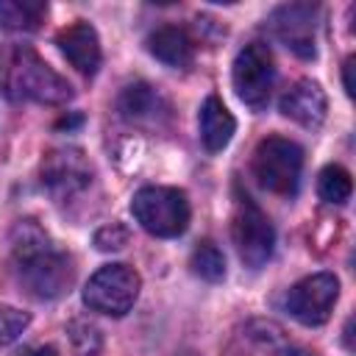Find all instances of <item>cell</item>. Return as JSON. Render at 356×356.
<instances>
[{
    "mask_svg": "<svg viewBox=\"0 0 356 356\" xmlns=\"http://www.w3.org/2000/svg\"><path fill=\"white\" fill-rule=\"evenodd\" d=\"M11 245L19 284L33 298L53 300L67 292V286L72 284V261L47 239V234H42L31 220H25L14 228Z\"/></svg>",
    "mask_w": 356,
    "mask_h": 356,
    "instance_id": "obj_1",
    "label": "cell"
},
{
    "mask_svg": "<svg viewBox=\"0 0 356 356\" xmlns=\"http://www.w3.org/2000/svg\"><path fill=\"white\" fill-rule=\"evenodd\" d=\"M8 92L19 100H33L44 106H64L72 100V86L36 53L19 50L8 67Z\"/></svg>",
    "mask_w": 356,
    "mask_h": 356,
    "instance_id": "obj_2",
    "label": "cell"
},
{
    "mask_svg": "<svg viewBox=\"0 0 356 356\" xmlns=\"http://www.w3.org/2000/svg\"><path fill=\"white\" fill-rule=\"evenodd\" d=\"M134 220L153 236L170 239L189 225V200L172 186H142L131 200Z\"/></svg>",
    "mask_w": 356,
    "mask_h": 356,
    "instance_id": "obj_3",
    "label": "cell"
},
{
    "mask_svg": "<svg viewBox=\"0 0 356 356\" xmlns=\"http://www.w3.org/2000/svg\"><path fill=\"white\" fill-rule=\"evenodd\" d=\"M303 170V147L286 136H267L256 145L253 175L273 195H295Z\"/></svg>",
    "mask_w": 356,
    "mask_h": 356,
    "instance_id": "obj_4",
    "label": "cell"
},
{
    "mask_svg": "<svg viewBox=\"0 0 356 356\" xmlns=\"http://www.w3.org/2000/svg\"><path fill=\"white\" fill-rule=\"evenodd\" d=\"M139 289H142V278L134 267L106 264L86 281L83 303L92 312H100V314H108V317H122L136 303Z\"/></svg>",
    "mask_w": 356,
    "mask_h": 356,
    "instance_id": "obj_5",
    "label": "cell"
},
{
    "mask_svg": "<svg viewBox=\"0 0 356 356\" xmlns=\"http://www.w3.org/2000/svg\"><path fill=\"white\" fill-rule=\"evenodd\" d=\"M231 81H234L236 97L248 108L261 111L267 106L273 81H275V67H273V53L267 50L264 42H250L236 53Z\"/></svg>",
    "mask_w": 356,
    "mask_h": 356,
    "instance_id": "obj_6",
    "label": "cell"
},
{
    "mask_svg": "<svg viewBox=\"0 0 356 356\" xmlns=\"http://www.w3.org/2000/svg\"><path fill=\"white\" fill-rule=\"evenodd\" d=\"M231 236H234L239 259L253 270L267 264V259L273 256V245H275L273 222L248 195L236 197V211L231 220Z\"/></svg>",
    "mask_w": 356,
    "mask_h": 356,
    "instance_id": "obj_7",
    "label": "cell"
},
{
    "mask_svg": "<svg viewBox=\"0 0 356 356\" xmlns=\"http://www.w3.org/2000/svg\"><path fill=\"white\" fill-rule=\"evenodd\" d=\"M339 298V281L334 273H314L298 281L286 295V312L303 325H323Z\"/></svg>",
    "mask_w": 356,
    "mask_h": 356,
    "instance_id": "obj_8",
    "label": "cell"
},
{
    "mask_svg": "<svg viewBox=\"0 0 356 356\" xmlns=\"http://www.w3.org/2000/svg\"><path fill=\"white\" fill-rule=\"evenodd\" d=\"M92 181V167L78 147H58L50 150L42 161V186L56 197L67 200L83 192Z\"/></svg>",
    "mask_w": 356,
    "mask_h": 356,
    "instance_id": "obj_9",
    "label": "cell"
},
{
    "mask_svg": "<svg viewBox=\"0 0 356 356\" xmlns=\"http://www.w3.org/2000/svg\"><path fill=\"white\" fill-rule=\"evenodd\" d=\"M275 36L300 58H314V8L312 6H281L270 17Z\"/></svg>",
    "mask_w": 356,
    "mask_h": 356,
    "instance_id": "obj_10",
    "label": "cell"
},
{
    "mask_svg": "<svg viewBox=\"0 0 356 356\" xmlns=\"http://www.w3.org/2000/svg\"><path fill=\"white\" fill-rule=\"evenodd\" d=\"M281 114L289 117L292 122L303 125V128H320L328 111V100L325 92L320 89V83L314 81H298L295 86H289L278 103Z\"/></svg>",
    "mask_w": 356,
    "mask_h": 356,
    "instance_id": "obj_11",
    "label": "cell"
},
{
    "mask_svg": "<svg viewBox=\"0 0 356 356\" xmlns=\"http://www.w3.org/2000/svg\"><path fill=\"white\" fill-rule=\"evenodd\" d=\"M56 44L58 50L64 53V58L83 75H95L97 67H100V39H97V31L89 25V22H72L67 25L58 36H56Z\"/></svg>",
    "mask_w": 356,
    "mask_h": 356,
    "instance_id": "obj_12",
    "label": "cell"
},
{
    "mask_svg": "<svg viewBox=\"0 0 356 356\" xmlns=\"http://www.w3.org/2000/svg\"><path fill=\"white\" fill-rule=\"evenodd\" d=\"M197 128H200V142L209 153H220L222 147H228L234 131H236V120L234 114L225 108V103L220 97H206L200 106V117H197Z\"/></svg>",
    "mask_w": 356,
    "mask_h": 356,
    "instance_id": "obj_13",
    "label": "cell"
},
{
    "mask_svg": "<svg viewBox=\"0 0 356 356\" xmlns=\"http://www.w3.org/2000/svg\"><path fill=\"white\" fill-rule=\"evenodd\" d=\"M147 50L167 67H186L195 56V44L186 36V31L164 25L147 36Z\"/></svg>",
    "mask_w": 356,
    "mask_h": 356,
    "instance_id": "obj_14",
    "label": "cell"
},
{
    "mask_svg": "<svg viewBox=\"0 0 356 356\" xmlns=\"http://www.w3.org/2000/svg\"><path fill=\"white\" fill-rule=\"evenodd\" d=\"M47 6L42 0H0V28L33 31L44 19Z\"/></svg>",
    "mask_w": 356,
    "mask_h": 356,
    "instance_id": "obj_15",
    "label": "cell"
},
{
    "mask_svg": "<svg viewBox=\"0 0 356 356\" xmlns=\"http://www.w3.org/2000/svg\"><path fill=\"white\" fill-rule=\"evenodd\" d=\"M350 192H353V181H350V172L345 167L328 164V167L320 170V175H317V195H320V200L339 206V203H345L350 197Z\"/></svg>",
    "mask_w": 356,
    "mask_h": 356,
    "instance_id": "obj_16",
    "label": "cell"
},
{
    "mask_svg": "<svg viewBox=\"0 0 356 356\" xmlns=\"http://www.w3.org/2000/svg\"><path fill=\"white\" fill-rule=\"evenodd\" d=\"M189 267H192V273L197 278H203L209 284H217V281L225 278V256H222V250L214 242H200L192 250Z\"/></svg>",
    "mask_w": 356,
    "mask_h": 356,
    "instance_id": "obj_17",
    "label": "cell"
},
{
    "mask_svg": "<svg viewBox=\"0 0 356 356\" xmlns=\"http://www.w3.org/2000/svg\"><path fill=\"white\" fill-rule=\"evenodd\" d=\"M67 334H70V345H72L75 356H97L103 348L100 328L89 320H72Z\"/></svg>",
    "mask_w": 356,
    "mask_h": 356,
    "instance_id": "obj_18",
    "label": "cell"
},
{
    "mask_svg": "<svg viewBox=\"0 0 356 356\" xmlns=\"http://www.w3.org/2000/svg\"><path fill=\"white\" fill-rule=\"evenodd\" d=\"M156 103H159L156 92H153L150 86H145V83L128 86V89L122 92V97H120V108L125 111V117H142V114L153 111Z\"/></svg>",
    "mask_w": 356,
    "mask_h": 356,
    "instance_id": "obj_19",
    "label": "cell"
},
{
    "mask_svg": "<svg viewBox=\"0 0 356 356\" xmlns=\"http://www.w3.org/2000/svg\"><path fill=\"white\" fill-rule=\"evenodd\" d=\"M28 325H31V314L28 312L14 309V306L0 309V348L17 342Z\"/></svg>",
    "mask_w": 356,
    "mask_h": 356,
    "instance_id": "obj_20",
    "label": "cell"
},
{
    "mask_svg": "<svg viewBox=\"0 0 356 356\" xmlns=\"http://www.w3.org/2000/svg\"><path fill=\"white\" fill-rule=\"evenodd\" d=\"M131 242V231L120 222H111V225H103L97 234H95V248L103 250V253H117L122 250L125 245Z\"/></svg>",
    "mask_w": 356,
    "mask_h": 356,
    "instance_id": "obj_21",
    "label": "cell"
},
{
    "mask_svg": "<svg viewBox=\"0 0 356 356\" xmlns=\"http://www.w3.org/2000/svg\"><path fill=\"white\" fill-rule=\"evenodd\" d=\"M353 64H356V58H353V56H350V58H345V64H342V83H345L348 97H353Z\"/></svg>",
    "mask_w": 356,
    "mask_h": 356,
    "instance_id": "obj_22",
    "label": "cell"
},
{
    "mask_svg": "<svg viewBox=\"0 0 356 356\" xmlns=\"http://www.w3.org/2000/svg\"><path fill=\"white\" fill-rule=\"evenodd\" d=\"M284 356H314V353H309V350H286Z\"/></svg>",
    "mask_w": 356,
    "mask_h": 356,
    "instance_id": "obj_23",
    "label": "cell"
}]
</instances>
